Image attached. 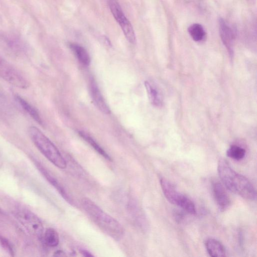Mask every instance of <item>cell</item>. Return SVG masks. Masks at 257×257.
I'll list each match as a JSON object with an SVG mask.
<instances>
[{"instance_id": "6da1fadb", "label": "cell", "mask_w": 257, "mask_h": 257, "mask_svg": "<svg viewBox=\"0 0 257 257\" xmlns=\"http://www.w3.org/2000/svg\"><path fill=\"white\" fill-rule=\"evenodd\" d=\"M217 170L223 184L229 191L248 200L256 199V191L250 182L235 172L226 160H219Z\"/></svg>"}, {"instance_id": "7a4b0ae2", "label": "cell", "mask_w": 257, "mask_h": 257, "mask_svg": "<svg viewBox=\"0 0 257 257\" xmlns=\"http://www.w3.org/2000/svg\"><path fill=\"white\" fill-rule=\"evenodd\" d=\"M81 205L90 218L103 232L117 240L122 237L124 230L121 225L93 201L84 198L81 200Z\"/></svg>"}, {"instance_id": "3957f363", "label": "cell", "mask_w": 257, "mask_h": 257, "mask_svg": "<svg viewBox=\"0 0 257 257\" xmlns=\"http://www.w3.org/2000/svg\"><path fill=\"white\" fill-rule=\"evenodd\" d=\"M28 133L35 146L50 162L60 169L66 167V162L57 148L38 127L30 126Z\"/></svg>"}, {"instance_id": "277c9868", "label": "cell", "mask_w": 257, "mask_h": 257, "mask_svg": "<svg viewBox=\"0 0 257 257\" xmlns=\"http://www.w3.org/2000/svg\"><path fill=\"white\" fill-rule=\"evenodd\" d=\"M160 183L163 194L169 202L181 207L189 214L196 213L195 204L189 198L179 192L175 186L166 178H161Z\"/></svg>"}, {"instance_id": "5b68a950", "label": "cell", "mask_w": 257, "mask_h": 257, "mask_svg": "<svg viewBox=\"0 0 257 257\" xmlns=\"http://www.w3.org/2000/svg\"><path fill=\"white\" fill-rule=\"evenodd\" d=\"M0 77L11 85L26 89L30 82L24 74L6 59L0 56Z\"/></svg>"}, {"instance_id": "8992f818", "label": "cell", "mask_w": 257, "mask_h": 257, "mask_svg": "<svg viewBox=\"0 0 257 257\" xmlns=\"http://www.w3.org/2000/svg\"><path fill=\"white\" fill-rule=\"evenodd\" d=\"M13 213L17 219L30 234L39 239L43 237V224L34 213L24 208L17 209Z\"/></svg>"}, {"instance_id": "52a82bcc", "label": "cell", "mask_w": 257, "mask_h": 257, "mask_svg": "<svg viewBox=\"0 0 257 257\" xmlns=\"http://www.w3.org/2000/svg\"><path fill=\"white\" fill-rule=\"evenodd\" d=\"M108 6L114 18L120 26L124 36L132 44L136 42V37L134 28L125 16L118 0H108Z\"/></svg>"}, {"instance_id": "ba28073f", "label": "cell", "mask_w": 257, "mask_h": 257, "mask_svg": "<svg viewBox=\"0 0 257 257\" xmlns=\"http://www.w3.org/2000/svg\"><path fill=\"white\" fill-rule=\"evenodd\" d=\"M0 42L9 52L15 55H24L27 50V45L19 36L12 33H4L0 35Z\"/></svg>"}, {"instance_id": "9c48e42d", "label": "cell", "mask_w": 257, "mask_h": 257, "mask_svg": "<svg viewBox=\"0 0 257 257\" xmlns=\"http://www.w3.org/2000/svg\"><path fill=\"white\" fill-rule=\"evenodd\" d=\"M219 33L222 43L226 48L228 53L232 55L233 53V45L235 33L233 29L223 18L218 20Z\"/></svg>"}, {"instance_id": "30bf717a", "label": "cell", "mask_w": 257, "mask_h": 257, "mask_svg": "<svg viewBox=\"0 0 257 257\" xmlns=\"http://www.w3.org/2000/svg\"><path fill=\"white\" fill-rule=\"evenodd\" d=\"M215 200L220 210L224 211L228 208L230 200L223 186L218 182H214L212 185Z\"/></svg>"}, {"instance_id": "8fae6325", "label": "cell", "mask_w": 257, "mask_h": 257, "mask_svg": "<svg viewBox=\"0 0 257 257\" xmlns=\"http://www.w3.org/2000/svg\"><path fill=\"white\" fill-rule=\"evenodd\" d=\"M89 87L90 95L94 105L102 113L105 114H109L110 109L93 80L91 81Z\"/></svg>"}, {"instance_id": "7c38bea8", "label": "cell", "mask_w": 257, "mask_h": 257, "mask_svg": "<svg viewBox=\"0 0 257 257\" xmlns=\"http://www.w3.org/2000/svg\"><path fill=\"white\" fill-rule=\"evenodd\" d=\"M15 99L21 107L38 123L43 125V121L38 110L31 103L22 97L16 94Z\"/></svg>"}, {"instance_id": "4fadbf2b", "label": "cell", "mask_w": 257, "mask_h": 257, "mask_svg": "<svg viewBox=\"0 0 257 257\" xmlns=\"http://www.w3.org/2000/svg\"><path fill=\"white\" fill-rule=\"evenodd\" d=\"M205 245L211 256L223 257L226 256V250L223 245L218 240L210 238L205 240Z\"/></svg>"}, {"instance_id": "5bb4252c", "label": "cell", "mask_w": 257, "mask_h": 257, "mask_svg": "<svg viewBox=\"0 0 257 257\" xmlns=\"http://www.w3.org/2000/svg\"><path fill=\"white\" fill-rule=\"evenodd\" d=\"M39 170L41 172L42 174L45 176L48 182L57 189L61 195L67 201L70 203H72V200L67 194L63 187L59 183L57 180L50 174L48 171L44 168L43 166L40 164H37Z\"/></svg>"}, {"instance_id": "9a60e30c", "label": "cell", "mask_w": 257, "mask_h": 257, "mask_svg": "<svg viewBox=\"0 0 257 257\" xmlns=\"http://www.w3.org/2000/svg\"><path fill=\"white\" fill-rule=\"evenodd\" d=\"M69 47L78 60L85 66H88L90 63V58L87 50L79 44L71 43Z\"/></svg>"}, {"instance_id": "2e32d148", "label": "cell", "mask_w": 257, "mask_h": 257, "mask_svg": "<svg viewBox=\"0 0 257 257\" xmlns=\"http://www.w3.org/2000/svg\"><path fill=\"white\" fill-rule=\"evenodd\" d=\"M187 30L191 38L195 42H202L206 38V32L200 24H192L188 27Z\"/></svg>"}, {"instance_id": "e0dca14e", "label": "cell", "mask_w": 257, "mask_h": 257, "mask_svg": "<svg viewBox=\"0 0 257 257\" xmlns=\"http://www.w3.org/2000/svg\"><path fill=\"white\" fill-rule=\"evenodd\" d=\"M145 86L151 102L155 106H161L162 97L158 89L147 81L145 82Z\"/></svg>"}, {"instance_id": "ac0fdd59", "label": "cell", "mask_w": 257, "mask_h": 257, "mask_svg": "<svg viewBox=\"0 0 257 257\" xmlns=\"http://www.w3.org/2000/svg\"><path fill=\"white\" fill-rule=\"evenodd\" d=\"M78 133L79 136L87 142L98 153L106 159L111 161V159L108 154L91 136L83 131H79Z\"/></svg>"}, {"instance_id": "d6986e66", "label": "cell", "mask_w": 257, "mask_h": 257, "mask_svg": "<svg viewBox=\"0 0 257 257\" xmlns=\"http://www.w3.org/2000/svg\"><path fill=\"white\" fill-rule=\"evenodd\" d=\"M43 237L45 243L49 247L57 246L59 243V234L53 228H48Z\"/></svg>"}, {"instance_id": "ffe728a7", "label": "cell", "mask_w": 257, "mask_h": 257, "mask_svg": "<svg viewBox=\"0 0 257 257\" xmlns=\"http://www.w3.org/2000/svg\"><path fill=\"white\" fill-rule=\"evenodd\" d=\"M227 156L235 160L242 159L245 155V150L238 146L232 145L226 152Z\"/></svg>"}, {"instance_id": "44dd1931", "label": "cell", "mask_w": 257, "mask_h": 257, "mask_svg": "<svg viewBox=\"0 0 257 257\" xmlns=\"http://www.w3.org/2000/svg\"><path fill=\"white\" fill-rule=\"evenodd\" d=\"M0 244L2 247L11 255H14V251L13 245L11 242L4 237L0 235Z\"/></svg>"}, {"instance_id": "7402d4cb", "label": "cell", "mask_w": 257, "mask_h": 257, "mask_svg": "<svg viewBox=\"0 0 257 257\" xmlns=\"http://www.w3.org/2000/svg\"><path fill=\"white\" fill-rule=\"evenodd\" d=\"M81 253L85 256H93V255L90 252L86 250L82 249L81 250Z\"/></svg>"}, {"instance_id": "603a6c76", "label": "cell", "mask_w": 257, "mask_h": 257, "mask_svg": "<svg viewBox=\"0 0 257 257\" xmlns=\"http://www.w3.org/2000/svg\"><path fill=\"white\" fill-rule=\"evenodd\" d=\"M0 212H1V210H0Z\"/></svg>"}]
</instances>
